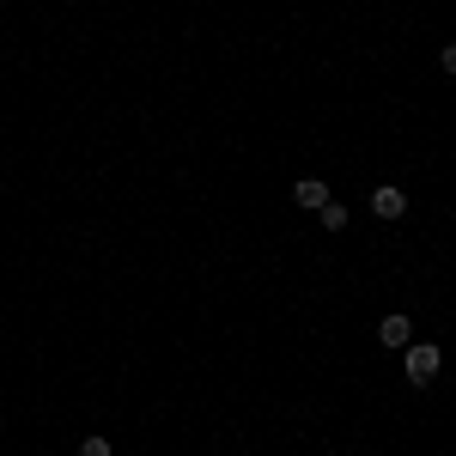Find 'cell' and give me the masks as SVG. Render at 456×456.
Listing matches in <instances>:
<instances>
[{
  "instance_id": "1",
  "label": "cell",
  "mask_w": 456,
  "mask_h": 456,
  "mask_svg": "<svg viewBox=\"0 0 456 456\" xmlns=\"http://www.w3.org/2000/svg\"><path fill=\"white\" fill-rule=\"evenodd\" d=\"M408 384H432L438 378V347H426V341H408Z\"/></svg>"
},
{
  "instance_id": "2",
  "label": "cell",
  "mask_w": 456,
  "mask_h": 456,
  "mask_svg": "<svg viewBox=\"0 0 456 456\" xmlns=\"http://www.w3.org/2000/svg\"><path fill=\"white\" fill-rule=\"evenodd\" d=\"M378 341L402 353L408 341H414V322H408V316H384V322H378Z\"/></svg>"
},
{
  "instance_id": "3",
  "label": "cell",
  "mask_w": 456,
  "mask_h": 456,
  "mask_svg": "<svg viewBox=\"0 0 456 456\" xmlns=\"http://www.w3.org/2000/svg\"><path fill=\"white\" fill-rule=\"evenodd\" d=\"M371 208H378V219H402V213H408V195H402L395 183H384V189L371 195Z\"/></svg>"
},
{
  "instance_id": "4",
  "label": "cell",
  "mask_w": 456,
  "mask_h": 456,
  "mask_svg": "<svg viewBox=\"0 0 456 456\" xmlns=\"http://www.w3.org/2000/svg\"><path fill=\"white\" fill-rule=\"evenodd\" d=\"M292 195H298V208H322V201H329V183H316V176H305V183H298Z\"/></svg>"
},
{
  "instance_id": "5",
  "label": "cell",
  "mask_w": 456,
  "mask_h": 456,
  "mask_svg": "<svg viewBox=\"0 0 456 456\" xmlns=\"http://www.w3.org/2000/svg\"><path fill=\"white\" fill-rule=\"evenodd\" d=\"M322 225H329V232H341V225H347V208H341V201H322Z\"/></svg>"
},
{
  "instance_id": "6",
  "label": "cell",
  "mask_w": 456,
  "mask_h": 456,
  "mask_svg": "<svg viewBox=\"0 0 456 456\" xmlns=\"http://www.w3.org/2000/svg\"><path fill=\"white\" fill-rule=\"evenodd\" d=\"M79 456H110V444H104V438H86V444H79Z\"/></svg>"
},
{
  "instance_id": "7",
  "label": "cell",
  "mask_w": 456,
  "mask_h": 456,
  "mask_svg": "<svg viewBox=\"0 0 456 456\" xmlns=\"http://www.w3.org/2000/svg\"><path fill=\"white\" fill-rule=\"evenodd\" d=\"M438 61H444V73H456V43L444 49V55H438Z\"/></svg>"
}]
</instances>
